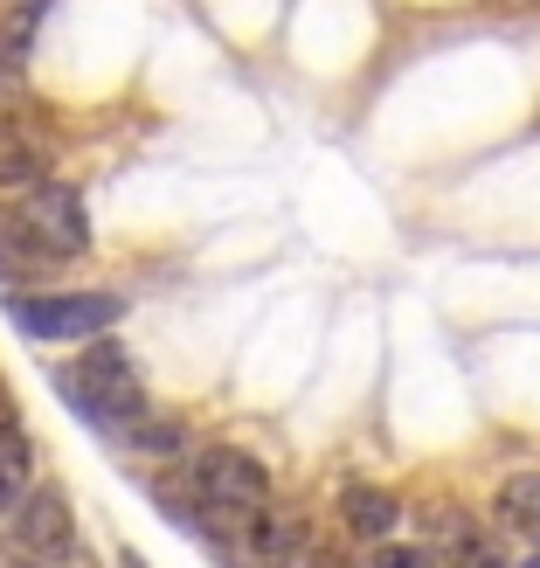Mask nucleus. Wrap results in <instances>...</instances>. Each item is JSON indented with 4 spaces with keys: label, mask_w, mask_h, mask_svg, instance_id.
Listing matches in <instances>:
<instances>
[{
    "label": "nucleus",
    "mask_w": 540,
    "mask_h": 568,
    "mask_svg": "<svg viewBox=\"0 0 540 568\" xmlns=\"http://www.w3.org/2000/svg\"><path fill=\"white\" fill-rule=\"evenodd\" d=\"M8 209H14V222L28 230V243H35L49 264L91 250V215H83V194L70 181H35L28 194H14Z\"/></svg>",
    "instance_id": "7ed1b4c3"
},
{
    "label": "nucleus",
    "mask_w": 540,
    "mask_h": 568,
    "mask_svg": "<svg viewBox=\"0 0 540 568\" xmlns=\"http://www.w3.org/2000/svg\"><path fill=\"white\" fill-rule=\"evenodd\" d=\"M339 520H347V534L354 541H388L395 527H403V499H395L388 486H347L339 493Z\"/></svg>",
    "instance_id": "1a4fd4ad"
},
{
    "label": "nucleus",
    "mask_w": 540,
    "mask_h": 568,
    "mask_svg": "<svg viewBox=\"0 0 540 568\" xmlns=\"http://www.w3.org/2000/svg\"><path fill=\"white\" fill-rule=\"evenodd\" d=\"M125 320L119 292H8V326H21L28 339H98Z\"/></svg>",
    "instance_id": "f03ea898"
},
{
    "label": "nucleus",
    "mask_w": 540,
    "mask_h": 568,
    "mask_svg": "<svg viewBox=\"0 0 540 568\" xmlns=\"http://www.w3.org/2000/svg\"><path fill=\"white\" fill-rule=\"evenodd\" d=\"M42 14H49V0H0V98H8L14 83H21Z\"/></svg>",
    "instance_id": "6e6552de"
},
{
    "label": "nucleus",
    "mask_w": 540,
    "mask_h": 568,
    "mask_svg": "<svg viewBox=\"0 0 540 568\" xmlns=\"http://www.w3.org/2000/svg\"><path fill=\"white\" fill-rule=\"evenodd\" d=\"M8 555H28V561H55V555H70L77 548V520H70V499L55 493V486H35L28 493V506H21V520L8 527Z\"/></svg>",
    "instance_id": "39448f33"
},
{
    "label": "nucleus",
    "mask_w": 540,
    "mask_h": 568,
    "mask_svg": "<svg viewBox=\"0 0 540 568\" xmlns=\"http://www.w3.org/2000/svg\"><path fill=\"white\" fill-rule=\"evenodd\" d=\"M499 520H506V527H520L527 541H540V471L506 478V493H499Z\"/></svg>",
    "instance_id": "f8f14e48"
},
{
    "label": "nucleus",
    "mask_w": 540,
    "mask_h": 568,
    "mask_svg": "<svg viewBox=\"0 0 540 568\" xmlns=\"http://www.w3.org/2000/svg\"><path fill=\"white\" fill-rule=\"evenodd\" d=\"M506 568H540V548H533V555H527V561H506Z\"/></svg>",
    "instance_id": "f3484780"
},
{
    "label": "nucleus",
    "mask_w": 540,
    "mask_h": 568,
    "mask_svg": "<svg viewBox=\"0 0 540 568\" xmlns=\"http://www.w3.org/2000/svg\"><path fill=\"white\" fill-rule=\"evenodd\" d=\"M55 388H63V403L111 444H125L139 423L153 416V395H146V382H139V361L111 333H98L91 354H83L77 367H55Z\"/></svg>",
    "instance_id": "f257e3e1"
},
{
    "label": "nucleus",
    "mask_w": 540,
    "mask_h": 568,
    "mask_svg": "<svg viewBox=\"0 0 540 568\" xmlns=\"http://www.w3.org/2000/svg\"><path fill=\"white\" fill-rule=\"evenodd\" d=\"M422 534H430V548H437V555H444V548H465V541H478L471 514H458V506H422Z\"/></svg>",
    "instance_id": "ddd939ff"
},
{
    "label": "nucleus",
    "mask_w": 540,
    "mask_h": 568,
    "mask_svg": "<svg viewBox=\"0 0 540 568\" xmlns=\"http://www.w3.org/2000/svg\"><path fill=\"white\" fill-rule=\"evenodd\" d=\"M35 181H49V153L0 111V194H28Z\"/></svg>",
    "instance_id": "9d476101"
},
{
    "label": "nucleus",
    "mask_w": 540,
    "mask_h": 568,
    "mask_svg": "<svg viewBox=\"0 0 540 568\" xmlns=\"http://www.w3.org/2000/svg\"><path fill=\"white\" fill-rule=\"evenodd\" d=\"M119 568H146V561H139V555H132V548H119Z\"/></svg>",
    "instance_id": "dca6fc26"
},
{
    "label": "nucleus",
    "mask_w": 540,
    "mask_h": 568,
    "mask_svg": "<svg viewBox=\"0 0 540 568\" xmlns=\"http://www.w3.org/2000/svg\"><path fill=\"white\" fill-rule=\"evenodd\" d=\"M28 277H49V257L28 243V230L14 222V209H0V284H8V292H21Z\"/></svg>",
    "instance_id": "9b49d317"
},
{
    "label": "nucleus",
    "mask_w": 540,
    "mask_h": 568,
    "mask_svg": "<svg viewBox=\"0 0 540 568\" xmlns=\"http://www.w3.org/2000/svg\"><path fill=\"white\" fill-rule=\"evenodd\" d=\"M236 548H243L249 561H264V568H292L298 548H305V520H298V514H284V506H257Z\"/></svg>",
    "instance_id": "0eeeda50"
},
{
    "label": "nucleus",
    "mask_w": 540,
    "mask_h": 568,
    "mask_svg": "<svg viewBox=\"0 0 540 568\" xmlns=\"http://www.w3.org/2000/svg\"><path fill=\"white\" fill-rule=\"evenodd\" d=\"M181 437H187V423H181V416H146L125 444H132V450H146V458H174Z\"/></svg>",
    "instance_id": "4468645a"
},
{
    "label": "nucleus",
    "mask_w": 540,
    "mask_h": 568,
    "mask_svg": "<svg viewBox=\"0 0 540 568\" xmlns=\"http://www.w3.org/2000/svg\"><path fill=\"white\" fill-rule=\"evenodd\" d=\"M367 568H444V555L422 541V548H409V541H375L367 548Z\"/></svg>",
    "instance_id": "2eb2a0df"
},
{
    "label": "nucleus",
    "mask_w": 540,
    "mask_h": 568,
    "mask_svg": "<svg viewBox=\"0 0 540 568\" xmlns=\"http://www.w3.org/2000/svg\"><path fill=\"white\" fill-rule=\"evenodd\" d=\"M187 493L208 506H271V471L243 444H202L187 465Z\"/></svg>",
    "instance_id": "20e7f679"
},
{
    "label": "nucleus",
    "mask_w": 540,
    "mask_h": 568,
    "mask_svg": "<svg viewBox=\"0 0 540 568\" xmlns=\"http://www.w3.org/2000/svg\"><path fill=\"white\" fill-rule=\"evenodd\" d=\"M35 437H28V423L14 409H0V534L21 520L28 493H35Z\"/></svg>",
    "instance_id": "423d86ee"
}]
</instances>
